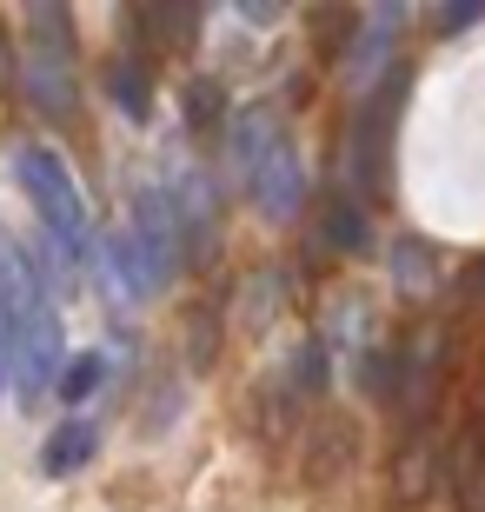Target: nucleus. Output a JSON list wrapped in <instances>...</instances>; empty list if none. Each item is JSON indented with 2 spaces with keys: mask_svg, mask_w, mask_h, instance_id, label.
<instances>
[{
  "mask_svg": "<svg viewBox=\"0 0 485 512\" xmlns=\"http://www.w3.org/2000/svg\"><path fill=\"white\" fill-rule=\"evenodd\" d=\"M34 47H27V94L34 114L67 120L74 114V54H67V14L60 7H34Z\"/></svg>",
  "mask_w": 485,
  "mask_h": 512,
  "instance_id": "20e7f679",
  "label": "nucleus"
},
{
  "mask_svg": "<svg viewBox=\"0 0 485 512\" xmlns=\"http://www.w3.org/2000/svg\"><path fill=\"white\" fill-rule=\"evenodd\" d=\"M392 94L366 100L353 120V180H366V187H379V167H386V140H392Z\"/></svg>",
  "mask_w": 485,
  "mask_h": 512,
  "instance_id": "39448f33",
  "label": "nucleus"
},
{
  "mask_svg": "<svg viewBox=\"0 0 485 512\" xmlns=\"http://www.w3.org/2000/svg\"><path fill=\"white\" fill-rule=\"evenodd\" d=\"M100 380H107V360H100V353H80V360H67V373H60L54 393L67 399V406H80L87 393H100Z\"/></svg>",
  "mask_w": 485,
  "mask_h": 512,
  "instance_id": "6e6552de",
  "label": "nucleus"
},
{
  "mask_svg": "<svg viewBox=\"0 0 485 512\" xmlns=\"http://www.w3.org/2000/svg\"><path fill=\"white\" fill-rule=\"evenodd\" d=\"M107 87H113V100H120V114L147 120V80H140V67H133V60H120V67H113Z\"/></svg>",
  "mask_w": 485,
  "mask_h": 512,
  "instance_id": "1a4fd4ad",
  "label": "nucleus"
},
{
  "mask_svg": "<svg viewBox=\"0 0 485 512\" xmlns=\"http://www.w3.org/2000/svg\"><path fill=\"white\" fill-rule=\"evenodd\" d=\"M399 20H406V7H379V14L366 20V34L353 40V80H359V87H373V80H379V67H386V54H392V34H399Z\"/></svg>",
  "mask_w": 485,
  "mask_h": 512,
  "instance_id": "0eeeda50",
  "label": "nucleus"
},
{
  "mask_svg": "<svg viewBox=\"0 0 485 512\" xmlns=\"http://www.w3.org/2000/svg\"><path fill=\"white\" fill-rule=\"evenodd\" d=\"M14 173H20V187H27V200H34V213H40V233L54 240L60 260L94 266V220H87V200H80L67 160H60L54 147H20Z\"/></svg>",
  "mask_w": 485,
  "mask_h": 512,
  "instance_id": "f03ea898",
  "label": "nucleus"
},
{
  "mask_svg": "<svg viewBox=\"0 0 485 512\" xmlns=\"http://www.w3.org/2000/svg\"><path fill=\"white\" fill-rule=\"evenodd\" d=\"M233 147H240L246 193H253L273 220H293L299 200H306V160L293 153V140L280 133V120L266 114V107H246L240 127H233Z\"/></svg>",
  "mask_w": 485,
  "mask_h": 512,
  "instance_id": "7ed1b4c3",
  "label": "nucleus"
},
{
  "mask_svg": "<svg viewBox=\"0 0 485 512\" xmlns=\"http://www.w3.org/2000/svg\"><path fill=\"white\" fill-rule=\"evenodd\" d=\"M326 227H333V240H339V247H346V253H353V247H366V220H359V213H353V200H339V207H333V220H326Z\"/></svg>",
  "mask_w": 485,
  "mask_h": 512,
  "instance_id": "9d476101",
  "label": "nucleus"
},
{
  "mask_svg": "<svg viewBox=\"0 0 485 512\" xmlns=\"http://www.w3.org/2000/svg\"><path fill=\"white\" fill-rule=\"evenodd\" d=\"M94 453H100V433H94V419H60L54 426V439H47V453H40V473L47 479H74L80 466H94Z\"/></svg>",
  "mask_w": 485,
  "mask_h": 512,
  "instance_id": "423d86ee",
  "label": "nucleus"
},
{
  "mask_svg": "<svg viewBox=\"0 0 485 512\" xmlns=\"http://www.w3.org/2000/svg\"><path fill=\"white\" fill-rule=\"evenodd\" d=\"M0 313H7V333H14V353H20V386H27V393L60 386L54 373H67V366H60V313H54V300H47V286H40L27 247H20L7 227H0Z\"/></svg>",
  "mask_w": 485,
  "mask_h": 512,
  "instance_id": "f257e3e1",
  "label": "nucleus"
},
{
  "mask_svg": "<svg viewBox=\"0 0 485 512\" xmlns=\"http://www.w3.org/2000/svg\"><path fill=\"white\" fill-rule=\"evenodd\" d=\"M0 80H7V54H0Z\"/></svg>",
  "mask_w": 485,
  "mask_h": 512,
  "instance_id": "ddd939ff",
  "label": "nucleus"
},
{
  "mask_svg": "<svg viewBox=\"0 0 485 512\" xmlns=\"http://www.w3.org/2000/svg\"><path fill=\"white\" fill-rule=\"evenodd\" d=\"M14 373H20V353H14V333H7V313H0V393L14 386Z\"/></svg>",
  "mask_w": 485,
  "mask_h": 512,
  "instance_id": "f8f14e48",
  "label": "nucleus"
},
{
  "mask_svg": "<svg viewBox=\"0 0 485 512\" xmlns=\"http://www.w3.org/2000/svg\"><path fill=\"white\" fill-rule=\"evenodd\" d=\"M187 120L193 127H213V120H220V94H213V87H187Z\"/></svg>",
  "mask_w": 485,
  "mask_h": 512,
  "instance_id": "9b49d317",
  "label": "nucleus"
}]
</instances>
